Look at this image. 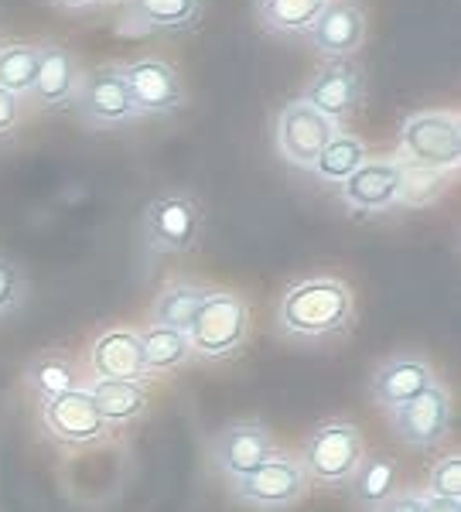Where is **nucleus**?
<instances>
[{
	"label": "nucleus",
	"instance_id": "obj_1",
	"mask_svg": "<svg viewBox=\"0 0 461 512\" xmlns=\"http://www.w3.org/2000/svg\"><path fill=\"white\" fill-rule=\"evenodd\" d=\"M277 332L294 342H321L356 325V294L339 277L294 280L277 304Z\"/></svg>",
	"mask_w": 461,
	"mask_h": 512
},
{
	"label": "nucleus",
	"instance_id": "obj_2",
	"mask_svg": "<svg viewBox=\"0 0 461 512\" xmlns=\"http://www.w3.org/2000/svg\"><path fill=\"white\" fill-rule=\"evenodd\" d=\"M366 454V437L349 417H328L301 441L298 461L311 485L318 489H345L352 472Z\"/></svg>",
	"mask_w": 461,
	"mask_h": 512
},
{
	"label": "nucleus",
	"instance_id": "obj_3",
	"mask_svg": "<svg viewBox=\"0 0 461 512\" xmlns=\"http://www.w3.org/2000/svg\"><path fill=\"white\" fill-rule=\"evenodd\" d=\"M250 304L246 297L209 287L202 304L195 308L192 325L185 328L188 349L202 359H229L246 345L250 338Z\"/></svg>",
	"mask_w": 461,
	"mask_h": 512
},
{
	"label": "nucleus",
	"instance_id": "obj_4",
	"mask_svg": "<svg viewBox=\"0 0 461 512\" xmlns=\"http://www.w3.org/2000/svg\"><path fill=\"white\" fill-rule=\"evenodd\" d=\"M400 151L393 161L421 164L434 171H458L461 117L458 110H421L400 123Z\"/></svg>",
	"mask_w": 461,
	"mask_h": 512
},
{
	"label": "nucleus",
	"instance_id": "obj_5",
	"mask_svg": "<svg viewBox=\"0 0 461 512\" xmlns=\"http://www.w3.org/2000/svg\"><path fill=\"white\" fill-rule=\"evenodd\" d=\"M72 110L89 130H120L141 117L123 86L120 65H96V69L82 72L79 89L72 96Z\"/></svg>",
	"mask_w": 461,
	"mask_h": 512
},
{
	"label": "nucleus",
	"instance_id": "obj_6",
	"mask_svg": "<svg viewBox=\"0 0 461 512\" xmlns=\"http://www.w3.org/2000/svg\"><path fill=\"white\" fill-rule=\"evenodd\" d=\"M311 482L304 475L298 454L277 451L267 465H260L257 472H250L240 482H229V492L240 506L263 509V512H281L294 509L308 495Z\"/></svg>",
	"mask_w": 461,
	"mask_h": 512
},
{
	"label": "nucleus",
	"instance_id": "obj_7",
	"mask_svg": "<svg viewBox=\"0 0 461 512\" xmlns=\"http://www.w3.org/2000/svg\"><path fill=\"white\" fill-rule=\"evenodd\" d=\"M390 427L397 434V441H403L414 451L444 448L451 431H455V400H451V390L438 379L417 400L390 410Z\"/></svg>",
	"mask_w": 461,
	"mask_h": 512
},
{
	"label": "nucleus",
	"instance_id": "obj_8",
	"mask_svg": "<svg viewBox=\"0 0 461 512\" xmlns=\"http://www.w3.org/2000/svg\"><path fill=\"white\" fill-rule=\"evenodd\" d=\"M202 236V209L192 195H161L144 209V243L151 253H192Z\"/></svg>",
	"mask_w": 461,
	"mask_h": 512
},
{
	"label": "nucleus",
	"instance_id": "obj_9",
	"mask_svg": "<svg viewBox=\"0 0 461 512\" xmlns=\"http://www.w3.org/2000/svg\"><path fill=\"white\" fill-rule=\"evenodd\" d=\"M301 103H308L311 110L321 113L325 120H332L335 127L345 123L349 117H356V110L366 99V82H362V69L352 59L342 62H328L304 82L301 89Z\"/></svg>",
	"mask_w": 461,
	"mask_h": 512
},
{
	"label": "nucleus",
	"instance_id": "obj_10",
	"mask_svg": "<svg viewBox=\"0 0 461 512\" xmlns=\"http://www.w3.org/2000/svg\"><path fill=\"white\" fill-rule=\"evenodd\" d=\"M212 468L229 478V482H240L250 472H257L260 465H267L277 454L274 434L267 431V424L257 420H240V424H226L222 431L212 437L209 444Z\"/></svg>",
	"mask_w": 461,
	"mask_h": 512
},
{
	"label": "nucleus",
	"instance_id": "obj_11",
	"mask_svg": "<svg viewBox=\"0 0 461 512\" xmlns=\"http://www.w3.org/2000/svg\"><path fill=\"white\" fill-rule=\"evenodd\" d=\"M434 383H438V373H434V366L424 355L397 352V355H390V359L376 362L373 373L366 379V393L376 407L390 414V410L403 407V403L417 400V396L424 390H431Z\"/></svg>",
	"mask_w": 461,
	"mask_h": 512
},
{
	"label": "nucleus",
	"instance_id": "obj_12",
	"mask_svg": "<svg viewBox=\"0 0 461 512\" xmlns=\"http://www.w3.org/2000/svg\"><path fill=\"white\" fill-rule=\"evenodd\" d=\"M335 134H339V127L301 99H291L277 117V151L291 168L301 171H311V164L318 161V154L325 151Z\"/></svg>",
	"mask_w": 461,
	"mask_h": 512
},
{
	"label": "nucleus",
	"instance_id": "obj_13",
	"mask_svg": "<svg viewBox=\"0 0 461 512\" xmlns=\"http://www.w3.org/2000/svg\"><path fill=\"white\" fill-rule=\"evenodd\" d=\"M41 424H45L48 437L69 444V448H86V444H96L110 434L86 386L41 403Z\"/></svg>",
	"mask_w": 461,
	"mask_h": 512
},
{
	"label": "nucleus",
	"instance_id": "obj_14",
	"mask_svg": "<svg viewBox=\"0 0 461 512\" xmlns=\"http://www.w3.org/2000/svg\"><path fill=\"white\" fill-rule=\"evenodd\" d=\"M308 45L315 48L321 59L342 62L362 48L366 41V11L356 0H328L325 11L318 14V21L304 31Z\"/></svg>",
	"mask_w": 461,
	"mask_h": 512
},
{
	"label": "nucleus",
	"instance_id": "obj_15",
	"mask_svg": "<svg viewBox=\"0 0 461 512\" xmlns=\"http://www.w3.org/2000/svg\"><path fill=\"white\" fill-rule=\"evenodd\" d=\"M123 86L134 99L137 113H171L185 103V86L181 76L164 59H134L120 65Z\"/></svg>",
	"mask_w": 461,
	"mask_h": 512
},
{
	"label": "nucleus",
	"instance_id": "obj_16",
	"mask_svg": "<svg viewBox=\"0 0 461 512\" xmlns=\"http://www.w3.org/2000/svg\"><path fill=\"white\" fill-rule=\"evenodd\" d=\"M89 369L93 379H117V383H141L147 379L141 332L134 328H106L89 345Z\"/></svg>",
	"mask_w": 461,
	"mask_h": 512
},
{
	"label": "nucleus",
	"instance_id": "obj_17",
	"mask_svg": "<svg viewBox=\"0 0 461 512\" xmlns=\"http://www.w3.org/2000/svg\"><path fill=\"white\" fill-rule=\"evenodd\" d=\"M82 69L79 59L59 41H41V65H38V79L31 86V99L41 110H62L72 106V96L79 89Z\"/></svg>",
	"mask_w": 461,
	"mask_h": 512
},
{
	"label": "nucleus",
	"instance_id": "obj_18",
	"mask_svg": "<svg viewBox=\"0 0 461 512\" xmlns=\"http://www.w3.org/2000/svg\"><path fill=\"white\" fill-rule=\"evenodd\" d=\"M345 209L352 212H386L397 209V161L369 158L349 181L339 185Z\"/></svg>",
	"mask_w": 461,
	"mask_h": 512
},
{
	"label": "nucleus",
	"instance_id": "obj_19",
	"mask_svg": "<svg viewBox=\"0 0 461 512\" xmlns=\"http://www.w3.org/2000/svg\"><path fill=\"white\" fill-rule=\"evenodd\" d=\"M345 492H349V502L362 512L376 509L380 502L390 499L393 492H400V465L393 454L386 451H369L362 454L359 468L352 472L349 485H345Z\"/></svg>",
	"mask_w": 461,
	"mask_h": 512
},
{
	"label": "nucleus",
	"instance_id": "obj_20",
	"mask_svg": "<svg viewBox=\"0 0 461 512\" xmlns=\"http://www.w3.org/2000/svg\"><path fill=\"white\" fill-rule=\"evenodd\" d=\"M24 386L38 396L41 403L62 396L69 390H79V362L62 349H45L24 366Z\"/></svg>",
	"mask_w": 461,
	"mask_h": 512
},
{
	"label": "nucleus",
	"instance_id": "obj_21",
	"mask_svg": "<svg viewBox=\"0 0 461 512\" xmlns=\"http://www.w3.org/2000/svg\"><path fill=\"white\" fill-rule=\"evenodd\" d=\"M106 427L137 424L147 414V390L141 383H117V379H93L86 386Z\"/></svg>",
	"mask_w": 461,
	"mask_h": 512
},
{
	"label": "nucleus",
	"instance_id": "obj_22",
	"mask_svg": "<svg viewBox=\"0 0 461 512\" xmlns=\"http://www.w3.org/2000/svg\"><path fill=\"white\" fill-rule=\"evenodd\" d=\"M205 291H209V284H199V280H188V277L164 280L158 297H154V304H151V325L185 332V328L192 325V315L202 304Z\"/></svg>",
	"mask_w": 461,
	"mask_h": 512
},
{
	"label": "nucleus",
	"instance_id": "obj_23",
	"mask_svg": "<svg viewBox=\"0 0 461 512\" xmlns=\"http://www.w3.org/2000/svg\"><path fill=\"white\" fill-rule=\"evenodd\" d=\"M458 171H434L421 164L397 161V209H431L438 205L448 188L455 185Z\"/></svg>",
	"mask_w": 461,
	"mask_h": 512
},
{
	"label": "nucleus",
	"instance_id": "obj_24",
	"mask_svg": "<svg viewBox=\"0 0 461 512\" xmlns=\"http://www.w3.org/2000/svg\"><path fill=\"white\" fill-rule=\"evenodd\" d=\"M328 0H253L257 24L270 35H304Z\"/></svg>",
	"mask_w": 461,
	"mask_h": 512
},
{
	"label": "nucleus",
	"instance_id": "obj_25",
	"mask_svg": "<svg viewBox=\"0 0 461 512\" xmlns=\"http://www.w3.org/2000/svg\"><path fill=\"white\" fill-rule=\"evenodd\" d=\"M366 161H369L366 140L339 130V134L328 140L325 151L318 154V161L311 164V175L318 181H325V185H342V181H349Z\"/></svg>",
	"mask_w": 461,
	"mask_h": 512
},
{
	"label": "nucleus",
	"instance_id": "obj_26",
	"mask_svg": "<svg viewBox=\"0 0 461 512\" xmlns=\"http://www.w3.org/2000/svg\"><path fill=\"white\" fill-rule=\"evenodd\" d=\"M41 45L38 41H0V89L28 96L38 79Z\"/></svg>",
	"mask_w": 461,
	"mask_h": 512
},
{
	"label": "nucleus",
	"instance_id": "obj_27",
	"mask_svg": "<svg viewBox=\"0 0 461 512\" xmlns=\"http://www.w3.org/2000/svg\"><path fill=\"white\" fill-rule=\"evenodd\" d=\"M141 352H144V369L147 376H158V373H175L188 362V338L185 332H175V328H161L151 325L141 332Z\"/></svg>",
	"mask_w": 461,
	"mask_h": 512
},
{
	"label": "nucleus",
	"instance_id": "obj_28",
	"mask_svg": "<svg viewBox=\"0 0 461 512\" xmlns=\"http://www.w3.org/2000/svg\"><path fill=\"white\" fill-rule=\"evenodd\" d=\"M134 18H141L147 28L181 31L192 28L202 14V0H130Z\"/></svg>",
	"mask_w": 461,
	"mask_h": 512
},
{
	"label": "nucleus",
	"instance_id": "obj_29",
	"mask_svg": "<svg viewBox=\"0 0 461 512\" xmlns=\"http://www.w3.org/2000/svg\"><path fill=\"white\" fill-rule=\"evenodd\" d=\"M424 495H438V499H458L461 502V458L458 451H444L431 465Z\"/></svg>",
	"mask_w": 461,
	"mask_h": 512
},
{
	"label": "nucleus",
	"instance_id": "obj_30",
	"mask_svg": "<svg viewBox=\"0 0 461 512\" xmlns=\"http://www.w3.org/2000/svg\"><path fill=\"white\" fill-rule=\"evenodd\" d=\"M24 301V274L14 260L0 256V318L11 315L14 308Z\"/></svg>",
	"mask_w": 461,
	"mask_h": 512
},
{
	"label": "nucleus",
	"instance_id": "obj_31",
	"mask_svg": "<svg viewBox=\"0 0 461 512\" xmlns=\"http://www.w3.org/2000/svg\"><path fill=\"white\" fill-rule=\"evenodd\" d=\"M369 512H424V492L400 489V492H393L390 499L380 502V506L369 509Z\"/></svg>",
	"mask_w": 461,
	"mask_h": 512
},
{
	"label": "nucleus",
	"instance_id": "obj_32",
	"mask_svg": "<svg viewBox=\"0 0 461 512\" xmlns=\"http://www.w3.org/2000/svg\"><path fill=\"white\" fill-rule=\"evenodd\" d=\"M21 123V96L0 89V137H7Z\"/></svg>",
	"mask_w": 461,
	"mask_h": 512
},
{
	"label": "nucleus",
	"instance_id": "obj_33",
	"mask_svg": "<svg viewBox=\"0 0 461 512\" xmlns=\"http://www.w3.org/2000/svg\"><path fill=\"white\" fill-rule=\"evenodd\" d=\"M424 512H461L458 499H438V495H424Z\"/></svg>",
	"mask_w": 461,
	"mask_h": 512
},
{
	"label": "nucleus",
	"instance_id": "obj_34",
	"mask_svg": "<svg viewBox=\"0 0 461 512\" xmlns=\"http://www.w3.org/2000/svg\"><path fill=\"white\" fill-rule=\"evenodd\" d=\"M55 7H62V11H72V14H82L89 11V7H96L100 0H52Z\"/></svg>",
	"mask_w": 461,
	"mask_h": 512
}]
</instances>
